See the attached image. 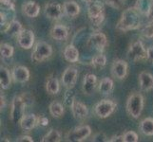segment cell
I'll return each instance as SVG.
<instances>
[{
    "label": "cell",
    "instance_id": "6da1fadb",
    "mask_svg": "<svg viewBox=\"0 0 153 142\" xmlns=\"http://www.w3.org/2000/svg\"><path fill=\"white\" fill-rule=\"evenodd\" d=\"M141 16L142 14L135 7H130L125 10L116 25V29L120 31L135 30L141 28Z\"/></svg>",
    "mask_w": 153,
    "mask_h": 142
},
{
    "label": "cell",
    "instance_id": "7a4b0ae2",
    "mask_svg": "<svg viewBox=\"0 0 153 142\" xmlns=\"http://www.w3.org/2000/svg\"><path fill=\"white\" fill-rule=\"evenodd\" d=\"M145 105L144 96L139 92L130 94L126 103V109L130 118L137 119L141 117Z\"/></svg>",
    "mask_w": 153,
    "mask_h": 142
},
{
    "label": "cell",
    "instance_id": "3957f363",
    "mask_svg": "<svg viewBox=\"0 0 153 142\" xmlns=\"http://www.w3.org/2000/svg\"><path fill=\"white\" fill-rule=\"evenodd\" d=\"M88 16L93 27H100L105 20V3L102 0H92L88 4Z\"/></svg>",
    "mask_w": 153,
    "mask_h": 142
},
{
    "label": "cell",
    "instance_id": "277c9868",
    "mask_svg": "<svg viewBox=\"0 0 153 142\" xmlns=\"http://www.w3.org/2000/svg\"><path fill=\"white\" fill-rule=\"evenodd\" d=\"M29 107L27 102L25 101L24 94L16 95L13 99L12 102H10V118L13 123L19 122L20 118L25 115L26 108Z\"/></svg>",
    "mask_w": 153,
    "mask_h": 142
},
{
    "label": "cell",
    "instance_id": "5b68a950",
    "mask_svg": "<svg viewBox=\"0 0 153 142\" xmlns=\"http://www.w3.org/2000/svg\"><path fill=\"white\" fill-rule=\"evenodd\" d=\"M52 46L47 42L39 41L33 46V49L31 52V60L35 63H42L52 55Z\"/></svg>",
    "mask_w": 153,
    "mask_h": 142
},
{
    "label": "cell",
    "instance_id": "8992f818",
    "mask_svg": "<svg viewBox=\"0 0 153 142\" xmlns=\"http://www.w3.org/2000/svg\"><path fill=\"white\" fill-rule=\"evenodd\" d=\"M116 108H117V102L112 99H102L97 102L93 107V113L98 118H107L111 116Z\"/></svg>",
    "mask_w": 153,
    "mask_h": 142
},
{
    "label": "cell",
    "instance_id": "52a82bcc",
    "mask_svg": "<svg viewBox=\"0 0 153 142\" xmlns=\"http://www.w3.org/2000/svg\"><path fill=\"white\" fill-rule=\"evenodd\" d=\"M91 135V128L88 125H82L68 131L65 135V139L70 142H82L89 138Z\"/></svg>",
    "mask_w": 153,
    "mask_h": 142
},
{
    "label": "cell",
    "instance_id": "ba28073f",
    "mask_svg": "<svg viewBox=\"0 0 153 142\" xmlns=\"http://www.w3.org/2000/svg\"><path fill=\"white\" fill-rule=\"evenodd\" d=\"M126 56L129 60L133 62L146 60V49L141 41L133 42L132 44L129 45Z\"/></svg>",
    "mask_w": 153,
    "mask_h": 142
},
{
    "label": "cell",
    "instance_id": "9c48e42d",
    "mask_svg": "<svg viewBox=\"0 0 153 142\" xmlns=\"http://www.w3.org/2000/svg\"><path fill=\"white\" fill-rule=\"evenodd\" d=\"M108 45V41L107 36L105 33L101 32V31H95L93 32L89 38L88 39L87 46L88 47H92V49H96L99 52H103L105 47Z\"/></svg>",
    "mask_w": 153,
    "mask_h": 142
},
{
    "label": "cell",
    "instance_id": "30bf717a",
    "mask_svg": "<svg viewBox=\"0 0 153 142\" xmlns=\"http://www.w3.org/2000/svg\"><path fill=\"white\" fill-rule=\"evenodd\" d=\"M78 80V69L74 66H68L61 76V82L66 89L75 86Z\"/></svg>",
    "mask_w": 153,
    "mask_h": 142
},
{
    "label": "cell",
    "instance_id": "8fae6325",
    "mask_svg": "<svg viewBox=\"0 0 153 142\" xmlns=\"http://www.w3.org/2000/svg\"><path fill=\"white\" fill-rule=\"evenodd\" d=\"M110 71H111V75L113 76V78L117 79L119 81L125 80L126 77L128 76V65L126 61L117 59L112 63Z\"/></svg>",
    "mask_w": 153,
    "mask_h": 142
},
{
    "label": "cell",
    "instance_id": "7c38bea8",
    "mask_svg": "<svg viewBox=\"0 0 153 142\" xmlns=\"http://www.w3.org/2000/svg\"><path fill=\"white\" fill-rule=\"evenodd\" d=\"M44 14L47 18L51 20H60L63 15H65L63 5L59 3H47L44 6Z\"/></svg>",
    "mask_w": 153,
    "mask_h": 142
},
{
    "label": "cell",
    "instance_id": "4fadbf2b",
    "mask_svg": "<svg viewBox=\"0 0 153 142\" xmlns=\"http://www.w3.org/2000/svg\"><path fill=\"white\" fill-rule=\"evenodd\" d=\"M16 42L18 46L23 49H31L35 44V35L33 30L24 29L21 33L17 36Z\"/></svg>",
    "mask_w": 153,
    "mask_h": 142
},
{
    "label": "cell",
    "instance_id": "5bb4252c",
    "mask_svg": "<svg viewBox=\"0 0 153 142\" xmlns=\"http://www.w3.org/2000/svg\"><path fill=\"white\" fill-rule=\"evenodd\" d=\"M13 80L16 83H25L30 80V73L27 66L16 65L12 69Z\"/></svg>",
    "mask_w": 153,
    "mask_h": 142
},
{
    "label": "cell",
    "instance_id": "9a60e30c",
    "mask_svg": "<svg viewBox=\"0 0 153 142\" xmlns=\"http://www.w3.org/2000/svg\"><path fill=\"white\" fill-rule=\"evenodd\" d=\"M97 85V77L92 73H88L85 75L82 83V91L86 96H91L93 94Z\"/></svg>",
    "mask_w": 153,
    "mask_h": 142
},
{
    "label": "cell",
    "instance_id": "2e32d148",
    "mask_svg": "<svg viewBox=\"0 0 153 142\" xmlns=\"http://www.w3.org/2000/svg\"><path fill=\"white\" fill-rule=\"evenodd\" d=\"M71 111L73 118L77 120H84L88 116V106L79 101H75L71 107Z\"/></svg>",
    "mask_w": 153,
    "mask_h": 142
},
{
    "label": "cell",
    "instance_id": "e0dca14e",
    "mask_svg": "<svg viewBox=\"0 0 153 142\" xmlns=\"http://www.w3.org/2000/svg\"><path fill=\"white\" fill-rule=\"evenodd\" d=\"M1 29L3 30V32L10 35V37L17 38V36L21 33V31L24 29V28L19 21L13 19L7 25H5L4 27H1Z\"/></svg>",
    "mask_w": 153,
    "mask_h": 142
},
{
    "label": "cell",
    "instance_id": "ac0fdd59",
    "mask_svg": "<svg viewBox=\"0 0 153 142\" xmlns=\"http://www.w3.org/2000/svg\"><path fill=\"white\" fill-rule=\"evenodd\" d=\"M140 89L144 92H149L153 89V75L147 71H141L138 76Z\"/></svg>",
    "mask_w": 153,
    "mask_h": 142
},
{
    "label": "cell",
    "instance_id": "d6986e66",
    "mask_svg": "<svg viewBox=\"0 0 153 142\" xmlns=\"http://www.w3.org/2000/svg\"><path fill=\"white\" fill-rule=\"evenodd\" d=\"M20 128L24 131H31L38 124V116L34 114L24 115L19 120Z\"/></svg>",
    "mask_w": 153,
    "mask_h": 142
},
{
    "label": "cell",
    "instance_id": "ffe728a7",
    "mask_svg": "<svg viewBox=\"0 0 153 142\" xmlns=\"http://www.w3.org/2000/svg\"><path fill=\"white\" fill-rule=\"evenodd\" d=\"M68 29L65 25L56 24L51 29L50 35L52 39L56 41H64L67 40L68 37Z\"/></svg>",
    "mask_w": 153,
    "mask_h": 142
},
{
    "label": "cell",
    "instance_id": "44dd1931",
    "mask_svg": "<svg viewBox=\"0 0 153 142\" xmlns=\"http://www.w3.org/2000/svg\"><path fill=\"white\" fill-rule=\"evenodd\" d=\"M64 14L70 18H75L80 13V6L74 0H67L63 3Z\"/></svg>",
    "mask_w": 153,
    "mask_h": 142
},
{
    "label": "cell",
    "instance_id": "7402d4cb",
    "mask_svg": "<svg viewBox=\"0 0 153 142\" xmlns=\"http://www.w3.org/2000/svg\"><path fill=\"white\" fill-rule=\"evenodd\" d=\"M22 13L27 17L36 18L40 13V6L34 1H27L22 5Z\"/></svg>",
    "mask_w": 153,
    "mask_h": 142
},
{
    "label": "cell",
    "instance_id": "603a6c76",
    "mask_svg": "<svg viewBox=\"0 0 153 142\" xmlns=\"http://www.w3.org/2000/svg\"><path fill=\"white\" fill-rule=\"evenodd\" d=\"M114 87V82L112 79L108 77L103 78L98 83V91L100 94L104 95V96H108L112 93Z\"/></svg>",
    "mask_w": 153,
    "mask_h": 142
},
{
    "label": "cell",
    "instance_id": "cb8c5ba5",
    "mask_svg": "<svg viewBox=\"0 0 153 142\" xmlns=\"http://www.w3.org/2000/svg\"><path fill=\"white\" fill-rule=\"evenodd\" d=\"M63 56L68 63H77L79 62L80 54H79V51L76 46L73 45H68L63 50Z\"/></svg>",
    "mask_w": 153,
    "mask_h": 142
},
{
    "label": "cell",
    "instance_id": "d4e9b609",
    "mask_svg": "<svg viewBox=\"0 0 153 142\" xmlns=\"http://www.w3.org/2000/svg\"><path fill=\"white\" fill-rule=\"evenodd\" d=\"M13 80L12 71H10L7 67L1 66L0 68V86L3 90H7L10 87Z\"/></svg>",
    "mask_w": 153,
    "mask_h": 142
},
{
    "label": "cell",
    "instance_id": "484cf974",
    "mask_svg": "<svg viewBox=\"0 0 153 142\" xmlns=\"http://www.w3.org/2000/svg\"><path fill=\"white\" fill-rule=\"evenodd\" d=\"M46 91L50 95H57L60 91V82L53 75H50L47 78Z\"/></svg>",
    "mask_w": 153,
    "mask_h": 142
},
{
    "label": "cell",
    "instance_id": "4316f807",
    "mask_svg": "<svg viewBox=\"0 0 153 142\" xmlns=\"http://www.w3.org/2000/svg\"><path fill=\"white\" fill-rule=\"evenodd\" d=\"M139 131L146 136H153V118H146L139 124Z\"/></svg>",
    "mask_w": 153,
    "mask_h": 142
},
{
    "label": "cell",
    "instance_id": "83f0119b",
    "mask_svg": "<svg viewBox=\"0 0 153 142\" xmlns=\"http://www.w3.org/2000/svg\"><path fill=\"white\" fill-rule=\"evenodd\" d=\"M49 111L51 117L55 118H60L65 114V106L64 104L58 101L51 102L49 105Z\"/></svg>",
    "mask_w": 153,
    "mask_h": 142
},
{
    "label": "cell",
    "instance_id": "f1b7e54d",
    "mask_svg": "<svg viewBox=\"0 0 153 142\" xmlns=\"http://www.w3.org/2000/svg\"><path fill=\"white\" fill-rule=\"evenodd\" d=\"M152 6H153V0H136L134 7L138 10V12L142 15L146 16Z\"/></svg>",
    "mask_w": 153,
    "mask_h": 142
},
{
    "label": "cell",
    "instance_id": "f546056e",
    "mask_svg": "<svg viewBox=\"0 0 153 142\" xmlns=\"http://www.w3.org/2000/svg\"><path fill=\"white\" fill-rule=\"evenodd\" d=\"M107 57L105 55L99 53L95 56L92 57L91 59V65L93 68H95L96 70H101L107 65Z\"/></svg>",
    "mask_w": 153,
    "mask_h": 142
},
{
    "label": "cell",
    "instance_id": "4dcf8cb0",
    "mask_svg": "<svg viewBox=\"0 0 153 142\" xmlns=\"http://www.w3.org/2000/svg\"><path fill=\"white\" fill-rule=\"evenodd\" d=\"M62 140V135L59 131L55 129H51L43 138H42V142H59Z\"/></svg>",
    "mask_w": 153,
    "mask_h": 142
},
{
    "label": "cell",
    "instance_id": "1f68e13d",
    "mask_svg": "<svg viewBox=\"0 0 153 142\" xmlns=\"http://www.w3.org/2000/svg\"><path fill=\"white\" fill-rule=\"evenodd\" d=\"M0 52H1V57L4 59H9L13 57L14 53V49L12 45L8 43H2L0 45Z\"/></svg>",
    "mask_w": 153,
    "mask_h": 142
},
{
    "label": "cell",
    "instance_id": "d6a6232c",
    "mask_svg": "<svg viewBox=\"0 0 153 142\" xmlns=\"http://www.w3.org/2000/svg\"><path fill=\"white\" fill-rule=\"evenodd\" d=\"M76 101L75 99V94L74 92L72 91V88L71 89H66V92L64 94V103L66 106L68 107H71V105L73 104V102H74Z\"/></svg>",
    "mask_w": 153,
    "mask_h": 142
},
{
    "label": "cell",
    "instance_id": "836d02e7",
    "mask_svg": "<svg viewBox=\"0 0 153 142\" xmlns=\"http://www.w3.org/2000/svg\"><path fill=\"white\" fill-rule=\"evenodd\" d=\"M141 36L146 39L153 38V22H149L141 29Z\"/></svg>",
    "mask_w": 153,
    "mask_h": 142
},
{
    "label": "cell",
    "instance_id": "e575fe53",
    "mask_svg": "<svg viewBox=\"0 0 153 142\" xmlns=\"http://www.w3.org/2000/svg\"><path fill=\"white\" fill-rule=\"evenodd\" d=\"M102 1L105 5L115 10H121L125 6V0H102Z\"/></svg>",
    "mask_w": 153,
    "mask_h": 142
},
{
    "label": "cell",
    "instance_id": "d590c367",
    "mask_svg": "<svg viewBox=\"0 0 153 142\" xmlns=\"http://www.w3.org/2000/svg\"><path fill=\"white\" fill-rule=\"evenodd\" d=\"M124 142H138L139 135L134 131H126L123 134Z\"/></svg>",
    "mask_w": 153,
    "mask_h": 142
},
{
    "label": "cell",
    "instance_id": "8d00e7d4",
    "mask_svg": "<svg viewBox=\"0 0 153 142\" xmlns=\"http://www.w3.org/2000/svg\"><path fill=\"white\" fill-rule=\"evenodd\" d=\"M0 5H1L2 10H10V12L15 10V4L13 0H0Z\"/></svg>",
    "mask_w": 153,
    "mask_h": 142
},
{
    "label": "cell",
    "instance_id": "74e56055",
    "mask_svg": "<svg viewBox=\"0 0 153 142\" xmlns=\"http://www.w3.org/2000/svg\"><path fill=\"white\" fill-rule=\"evenodd\" d=\"M91 141H93V142H105V141H108V138L104 132H98V133H95L92 135Z\"/></svg>",
    "mask_w": 153,
    "mask_h": 142
},
{
    "label": "cell",
    "instance_id": "f35d334b",
    "mask_svg": "<svg viewBox=\"0 0 153 142\" xmlns=\"http://www.w3.org/2000/svg\"><path fill=\"white\" fill-rule=\"evenodd\" d=\"M50 120L49 118L45 117V116H38V124L43 126V127H46V126L49 125Z\"/></svg>",
    "mask_w": 153,
    "mask_h": 142
},
{
    "label": "cell",
    "instance_id": "ab89813d",
    "mask_svg": "<svg viewBox=\"0 0 153 142\" xmlns=\"http://www.w3.org/2000/svg\"><path fill=\"white\" fill-rule=\"evenodd\" d=\"M16 141L18 142H25V141H29V142H33V138H31L30 135H22L18 136L16 138Z\"/></svg>",
    "mask_w": 153,
    "mask_h": 142
},
{
    "label": "cell",
    "instance_id": "60d3db41",
    "mask_svg": "<svg viewBox=\"0 0 153 142\" xmlns=\"http://www.w3.org/2000/svg\"><path fill=\"white\" fill-rule=\"evenodd\" d=\"M146 60L153 63V46H149L146 49Z\"/></svg>",
    "mask_w": 153,
    "mask_h": 142
},
{
    "label": "cell",
    "instance_id": "b9f144b4",
    "mask_svg": "<svg viewBox=\"0 0 153 142\" xmlns=\"http://www.w3.org/2000/svg\"><path fill=\"white\" fill-rule=\"evenodd\" d=\"M108 142H124L123 135H113V136H111V138L108 139Z\"/></svg>",
    "mask_w": 153,
    "mask_h": 142
},
{
    "label": "cell",
    "instance_id": "7bdbcfd3",
    "mask_svg": "<svg viewBox=\"0 0 153 142\" xmlns=\"http://www.w3.org/2000/svg\"><path fill=\"white\" fill-rule=\"evenodd\" d=\"M0 108H1V111L5 108V106H6V99H5V97L3 96V95H1V97H0Z\"/></svg>",
    "mask_w": 153,
    "mask_h": 142
},
{
    "label": "cell",
    "instance_id": "ee69618b",
    "mask_svg": "<svg viewBox=\"0 0 153 142\" xmlns=\"http://www.w3.org/2000/svg\"><path fill=\"white\" fill-rule=\"evenodd\" d=\"M146 17L149 19V22H153V6L151 7L150 10L149 12V13H147V15H146Z\"/></svg>",
    "mask_w": 153,
    "mask_h": 142
},
{
    "label": "cell",
    "instance_id": "f6af8a7d",
    "mask_svg": "<svg viewBox=\"0 0 153 142\" xmlns=\"http://www.w3.org/2000/svg\"><path fill=\"white\" fill-rule=\"evenodd\" d=\"M81 1H82V2H84V3H86V4L88 5V3H91V2L92 1V0H81Z\"/></svg>",
    "mask_w": 153,
    "mask_h": 142
}]
</instances>
